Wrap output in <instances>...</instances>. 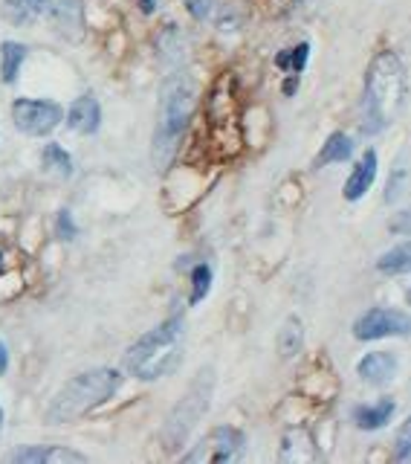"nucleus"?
Listing matches in <instances>:
<instances>
[{
  "instance_id": "obj_11",
  "label": "nucleus",
  "mask_w": 411,
  "mask_h": 464,
  "mask_svg": "<svg viewBox=\"0 0 411 464\" xmlns=\"http://www.w3.org/2000/svg\"><path fill=\"white\" fill-rule=\"evenodd\" d=\"M50 18L58 35H64L67 41H79L84 33V6L81 0H58L50 9Z\"/></svg>"
},
{
  "instance_id": "obj_4",
  "label": "nucleus",
  "mask_w": 411,
  "mask_h": 464,
  "mask_svg": "<svg viewBox=\"0 0 411 464\" xmlns=\"http://www.w3.org/2000/svg\"><path fill=\"white\" fill-rule=\"evenodd\" d=\"M122 386V374L116 369H91L58 392L55 401L47 410L50 424H67V420H79L81 415L93 412L96 406L110 401L116 395V389Z\"/></svg>"
},
{
  "instance_id": "obj_2",
  "label": "nucleus",
  "mask_w": 411,
  "mask_h": 464,
  "mask_svg": "<svg viewBox=\"0 0 411 464\" xmlns=\"http://www.w3.org/2000/svg\"><path fill=\"white\" fill-rule=\"evenodd\" d=\"M183 343H186V323L183 316H171L154 331L128 348L122 357V369L134 374L137 381H159L171 374L183 360Z\"/></svg>"
},
{
  "instance_id": "obj_18",
  "label": "nucleus",
  "mask_w": 411,
  "mask_h": 464,
  "mask_svg": "<svg viewBox=\"0 0 411 464\" xmlns=\"http://www.w3.org/2000/svg\"><path fill=\"white\" fill-rule=\"evenodd\" d=\"M377 270L386 273V276L411 273V241H403L397 246H391V250H386L377 258Z\"/></svg>"
},
{
  "instance_id": "obj_8",
  "label": "nucleus",
  "mask_w": 411,
  "mask_h": 464,
  "mask_svg": "<svg viewBox=\"0 0 411 464\" xmlns=\"http://www.w3.org/2000/svg\"><path fill=\"white\" fill-rule=\"evenodd\" d=\"M241 450H244V432L241 430L217 427V430H212L209 435H206L195 453L186 456V461H215V464H224V461H232L234 456H241Z\"/></svg>"
},
{
  "instance_id": "obj_26",
  "label": "nucleus",
  "mask_w": 411,
  "mask_h": 464,
  "mask_svg": "<svg viewBox=\"0 0 411 464\" xmlns=\"http://www.w3.org/2000/svg\"><path fill=\"white\" fill-rule=\"evenodd\" d=\"M186 9L192 12L197 21H206L212 14L215 4H212V0H186Z\"/></svg>"
},
{
  "instance_id": "obj_27",
  "label": "nucleus",
  "mask_w": 411,
  "mask_h": 464,
  "mask_svg": "<svg viewBox=\"0 0 411 464\" xmlns=\"http://www.w3.org/2000/svg\"><path fill=\"white\" fill-rule=\"evenodd\" d=\"M296 91H299V72H292V76L284 82V96H292Z\"/></svg>"
},
{
  "instance_id": "obj_31",
  "label": "nucleus",
  "mask_w": 411,
  "mask_h": 464,
  "mask_svg": "<svg viewBox=\"0 0 411 464\" xmlns=\"http://www.w3.org/2000/svg\"><path fill=\"white\" fill-rule=\"evenodd\" d=\"M408 299H411V294H408Z\"/></svg>"
},
{
  "instance_id": "obj_14",
  "label": "nucleus",
  "mask_w": 411,
  "mask_h": 464,
  "mask_svg": "<svg viewBox=\"0 0 411 464\" xmlns=\"http://www.w3.org/2000/svg\"><path fill=\"white\" fill-rule=\"evenodd\" d=\"M50 9H53V0H4L0 14H4V21H9L12 26H29Z\"/></svg>"
},
{
  "instance_id": "obj_19",
  "label": "nucleus",
  "mask_w": 411,
  "mask_h": 464,
  "mask_svg": "<svg viewBox=\"0 0 411 464\" xmlns=\"http://www.w3.org/2000/svg\"><path fill=\"white\" fill-rule=\"evenodd\" d=\"M304 348V325L299 316H287L282 331H278V354L282 357H296Z\"/></svg>"
},
{
  "instance_id": "obj_21",
  "label": "nucleus",
  "mask_w": 411,
  "mask_h": 464,
  "mask_svg": "<svg viewBox=\"0 0 411 464\" xmlns=\"http://www.w3.org/2000/svg\"><path fill=\"white\" fill-rule=\"evenodd\" d=\"M307 58H311V44L301 41V44H296L292 50L278 53V55H275V64H278V67H284V70H290V72H301V70L307 67Z\"/></svg>"
},
{
  "instance_id": "obj_22",
  "label": "nucleus",
  "mask_w": 411,
  "mask_h": 464,
  "mask_svg": "<svg viewBox=\"0 0 411 464\" xmlns=\"http://www.w3.org/2000/svg\"><path fill=\"white\" fill-rule=\"evenodd\" d=\"M212 290V267L197 265L192 270V294H188V304H200Z\"/></svg>"
},
{
  "instance_id": "obj_16",
  "label": "nucleus",
  "mask_w": 411,
  "mask_h": 464,
  "mask_svg": "<svg viewBox=\"0 0 411 464\" xmlns=\"http://www.w3.org/2000/svg\"><path fill=\"white\" fill-rule=\"evenodd\" d=\"M350 154H354V142H350V137L342 134V130H333V134L325 140V145H321V151L316 154L313 166L325 169L330 163H345V160H350Z\"/></svg>"
},
{
  "instance_id": "obj_29",
  "label": "nucleus",
  "mask_w": 411,
  "mask_h": 464,
  "mask_svg": "<svg viewBox=\"0 0 411 464\" xmlns=\"http://www.w3.org/2000/svg\"><path fill=\"white\" fill-rule=\"evenodd\" d=\"M139 9H142L145 14H151V12L157 9V0H139Z\"/></svg>"
},
{
  "instance_id": "obj_24",
  "label": "nucleus",
  "mask_w": 411,
  "mask_h": 464,
  "mask_svg": "<svg viewBox=\"0 0 411 464\" xmlns=\"http://www.w3.org/2000/svg\"><path fill=\"white\" fill-rule=\"evenodd\" d=\"M55 229H58V236H62V241H72V238H76V224H72V218H70L67 209L58 212V218H55Z\"/></svg>"
},
{
  "instance_id": "obj_30",
  "label": "nucleus",
  "mask_w": 411,
  "mask_h": 464,
  "mask_svg": "<svg viewBox=\"0 0 411 464\" xmlns=\"http://www.w3.org/2000/svg\"><path fill=\"white\" fill-rule=\"evenodd\" d=\"M0 424H4V410H0Z\"/></svg>"
},
{
  "instance_id": "obj_6",
  "label": "nucleus",
  "mask_w": 411,
  "mask_h": 464,
  "mask_svg": "<svg viewBox=\"0 0 411 464\" xmlns=\"http://www.w3.org/2000/svg\"><path fill=\"white\" fill-rule=\"evenodd\" d=\"M64 120V111L50 99H14L12 122L26 137H47Z\"/></svg>"
},
{
  "instance_id": "obj_1",
  "label": "nucleus",
  "mask_w": 411,
  "mask_h": 464,
  "mask_svg": "<svg viewBox=\"0 0 411 464\" xmlns=\"http://www.w3.org/2000/svg\"><path fill=\"white\" fill-rule=\"evenodd\" d=\"M408 93V76L394 50H379L368 70H365L362 84V130L365 134H379L400 116Z\"/></svg>"
},
{
  "instance_id": "obj_9",
  "label": "nucleus",
  "mask_w": 411,
  "mask_h": 464,
  "mask_svg": "<svg viewBox=\"0 0 411 464\" xmlns=\"http://www.w3.org/2000/svg\"><path fill=\"white\" fill-rule=\"evenodd\" d=\"M400 369V360L391 352H371L357 362V374L362 383L368 386H386L394 381V374Z\"/></svg>"
},
{
  "instance_id": "obj_3",
  "label": "nucleus",
  "mask_w": 411,
  "mask_h": 464,
  "mask_svg": "<svg viewBox=\"0 0 411 464\" xmlns=\"http://www.w3.org/2000/svg\"><path fill=\"white\" fill-rule=\"evenodd\" d=\"M197 93L195 82L177 72L171 76L159 96V113H157V128H154V166L166 169L171 166L174 154L180 149V140L186 137L188 122L195 116Z\"/></svg>"
},
{
  "instance_id": "obj_10",
  "label": "nucleus",
  "mask_w": 411,
  "mask_h": 464,
  "mask_svg": "<svg viewBox=\"0 0 411 464\" xmlns=\"http://www.w3.org/2000/svg\"><path fill=\"white\" fill-rule=\"evenodd\" d=\"M377 166H379V160H377L374 149H368L359 157V163L354 166V171L348 174L345 188H342V195H345L348 203H357V200H362L365 195H368V188L377 180Z\"/></svg>"
},
{
  "instance_id": "obj_15",
  "label": "nucleus",
  "mask_w": 411,
  "mask_h": 464,
  "mask_svg": "<svg viewBox=\"0 0 411 464\" xmlns=\"http://www.w3.org/2000/svg\"><path fill=\"white\" fill-rule=\"evenodd\" d=\"M394 410H397V403L391 398H379L377 403H362L354 410V424L365 432H374V430H383L388 420L394 418Z\"/></svg>"
},
{
  "instance_id": "obj_20",
  "label": "nucleus",
  "mask_w": 411,
  "mask_h": 464,
  "mask_svg": "<svg viewBox=\"0 0 411 464\" xmlns=\"http://www.w3.org/2000/svg\"><path fill=\"white\" fill-rule=\"evenodd\" d=\"M41 166H43V171L55 174V178H70V174H72V157L58 142H50L47 149L41 151Z\"/></svg>"
},
{
  "instance_id": "obj_28",
  "label": "nucleus",
  "mask_w": 411,
  "mask_h": 464,
  "mask_svg": "<svg viewBox=\"0 0 411 464\" xmlns=\"http://www.w3.org/2000/svg\"><path fill=\"white\" fill-rule=\"evenodd\" d=\"M9 369V352H6V345L0 343V374H6Z\"/></svg>"
},
{
  "instance_id": "obj_7",
  "label": "nucleus",
  "mask_w": 411,
  "mask_h": 464,
  "mask_svg": "<svg viewBox=\"0 0 411 464\" xmlns=\"http://www.w3.org/2000/svg\"><path fill=\"white\" fill-rule=\"evenodd\" d=\"M354 337L359 343L388 340V337H411V316L394 308H368L354 323Z\"/></svg>"
},
{
  "instance_id": "obj_17",
  "label": "nucleus",
  "mask_w": 411,
  "mask_h": 464,
  "mask_svg": "<svg viewBox=\"0 0 411 464\" xmlns=\"http://www.w3.org/2000/svg\"><path fill=\"white\" fill-rule=\"evenodd\" d=\"M26 55H29V50L18 41L0 44V79H4V84L18 82V72H21V64L26 62Z\"/></svg>"
},
{
  "instance_id": "obj_25",
  "label": "nucleus",
  "mask_w": 411,
  "mask_h": 464,
  "mask_svg": "<svg viewBox=\"0 0 411 464\" xmlns=\"http://www.w3.org/2000/svg\"><path fill=\"white\" fill-rule=\"evenodd\" d=\"M403 183H406V169H397L391 174V180L386 186V203H394L403 195Z\"/></svg>"
},
{
  "instance_id": "obj_13",
  "label": "nucleus",
  "mask_w": 411,
  "mask_h": 464,
  "mask_svg": "<svg viewBox=\"0 0 411 464\" xmlns=\"http://www.w3.org/2000/svg\"><path fill=\"white\" fill-rule=\"evenodd\" d=\"M101 125V108L96 96H79L76 102L70 105L67 113V128L76 130V134H96Z\"/></svg>"
},
{
  "instance_id": "obj_5",
  "label": "nucleus",
  "mask_w": 411,
  "mask_h": 464,
  "mask_svg": "<svg viewBox=\"0 0 411 464\" xmlns=\"http://www.w3.org/2000/svg\"><path fill=\"white\" fill-rule=\"evenodd\" d=\"M212 392H215V374H212V369H203L166 420V430H163L166 450H177L186 444L188 432L197 427V420L206 415V410H209Z\"/></svg>"
},
{
  "instance_id": "obj_23",
  "label": "nucleus",
  "mask_w": 411,
  "mask_h": 464,
  "mask_svg": "<svg viewBox=\"0 0 411 464\" xmlns=\"http://www.w3.org/2000/svg\"><path fill=\"white\" fill-rule=\"evenodd\" d=\"M394 461L411 464V418L400 427L397 439H394Z\"/></svg>"
},
{
  "instance_id": "obj_12",
  "label": "nucleus",
  "mask_w": 411,
  "mask_h": 464,
  "mask_svg": "<svg viewBox=\"0 0 411 464\" xmlns=\"http://www.w3.org/2000/svg\"><path fill=\"white\" fill-rule=\"evenodd\" d=\"M9 461L14 464H53V461H62V464H72V461H87V456L76 453V450H67V447H21L14 450V453H9Z\"/></svg>"
}]
</instances>
